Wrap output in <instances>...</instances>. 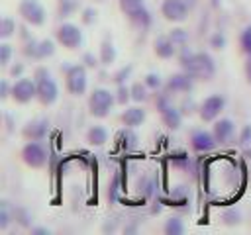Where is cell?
Segmentation results:
<instances>
[{
	"instance_id": "38",
	"label": "cell",
	"mask_w": 251,
	"mask_h": 235,
	"mask_svg": "<svg viewBox=\"0 0 251 235\" xmlns=\"http://www.w3.org/2000/svg\"><path fill=\"white\" fill-rule=\"evenodd\" d=\"M37 43H39V41H35V39H29V41L25 43V47H24V53H25L27 57H33V59H35V51H37Z\"/></svg>"
},
{
	"instance_id": "26",
	"label": "cell",
	"mask_w": 251,
	"mask_h": 235,
	"mask_svg": "<svg viewBox=\"0 0 251 235\" xmlns=\"http://www.w3.org/2000/svg\"><path fill=\"white\" fill-rule=\"evenodd\" d=\"M133 127H127V129H124L122 131V145H124V149L126 151H131V149H135L137 147V135L131 131Z\"/></svg>"
},
{
	"instance_id": "41",
	"label": "cell",
	"mask_w": 251,
	"mask_h": 235,
	"mask_svg": "<svg viewBox=\"0 0 251 235\" xmlns=\"http://www.w3.org/2000/svg\"><path fill=\"white\" fill-rule=\"evenodd\" d=\"M118 184H120V174H116L114 178H112V188H110V200H114L116 198V190H118Z\"/></svg>"
},
{
	"instance_id": "24",
	"label": "cell",
	"mask_w": 251,
	"mask_h": 235,
	"mask_svg": "<svg viewBox=\"0 0 251 235\" xmlns=\"http://www.w3.org/2000/svg\"><path fill=\"white\" fill-rule=\"evenodd\" d=\"M163 231L167 235H180L184 231V225H182V221L178 217H169L165 221V225H163Z\"/></svg>"
},
{
	"instance_id": "34",
	"label": "cell",
	"mask_w": 251,
	"mask_h": 235,
	"mask_svg": "<svg viewBox=\"0 0 251 235\" xmlns=\"http://www.w3.org/2000/svg\"><path fill=\"white\" fill-rule=\"evenodd\" d=\"M10 57H12V45L2 43V45H0V65L6 67V65L10 63Z\"/></svg>"
},
{
	"instance_id": "17",
	"label": "cell",
	"mask_w": 251,
	"mask_h": 235,
	"mask_svg": "<svg viewBox=\"0 0 251 235\" xmlns=\"http://www.w3.org/2000/svg\"><path fill=\"white\" fill-rule=\"evenodd\" d=\"M145 110L139 108V106H131V108H126V112L122 114V121L126 127H137L145 121Z\"/></svg>"
},
{
	"instance_id": "15",
	"label": "cell",
	"mask_w": 251,
	"mask_h": 235,
	"mask_svg": "<svg viewBox=\"0 0 251 235\" xmlns=\"http://www.w3.org/2000/svg\"><path fill=\"white\" fill-rule=\"evenodd\" d=\"M153 51H155V55H157L159 59H171V57L176 55V47H175V43L171 41L169 35L157 37L155 43H153Z\"/></svg>"
},
{
	"instance_id": "9",
	"label": "cell",
	"mask_w": 251,
	"mask_h": 235,
	"mask_svg": "<svg viewBox=\"0 0 251 235\" xmlns=\"http://www.w3.org/2000/svg\"><path fill=\"white\" fill-rule=\"evenodd\" d=\"M224 108H226V100H224V96H220V94H212V96L204 98V102H202L200 108H198V114H200L202 121H216L218 116L224 112Z\"/></svg>"
},
{
	"instance_id": "28",
	"label": "cell",
	"mask_w": 251,
	"mask_h": 235,
	"mask_svg": "<svg viewBox=\"0 0 251 235\" xmlns=\"http://www.w3.org/2000/svg\"><path fill=\"white\" fill-rule=\"evenodd\" d=\"M76 2L75 0H59V16L61 18H69L75 10H76Z\"/></svg>"
},
{
	"instance_id": "2",
	"label": "cell",
	"mask_w": 251,
	"mask_h": 235,
	"mask_svg": "<svg viewBox=\"0 0 251 235\" xmlns=\"http://www.w3.org/2000/svg\"><path fill=\"white\" fill-rule=\"evenodd\" d=\"M33 78H35V86H37V100L43 106H51L57 102L59 98V88L57 82L51 78V72L45 67H37L33 70Z\"/></svg>"
},
{
	"instance_id": "42",
	"label": "cell",
	"mask_w": 251,
	"mask_h": 235,
	"mask_svg": "<svg viewBox=\"0 0 251 235\" xmlns=\"http://www.w3.org/2000/svg\"><path fill=\"white\" fill-rule=\"evenodd\" d=\"M0 90H2V98H8V96L12 94V88L8 86V80H2V84H0Z\"/></svg>"
},
{
	"instance_id": "44",
	"label": "cell",
	"mask_w": 251,
	"mask_h": 235,
	"mask_svg": "<svg viewBox=\"0 0 251 235\" xmlns=\"http://www.w3.org/2000/svg\"><path fill=\"white\" fill-rule=\"evenodd\" d=\"M192 108H194V104H192L190 100H184V104H182V116H184V114H192V112H194Z\"/></svg>"
},
{
	"instance_id": "40",
	"label": "cell",
	"mask_w": 251,
	"mask_h": 235,
	"mask_svg": "<svg viewBox=\"0 0 251 235\" xmlns=\"http://www.w3.org/2000/svg\"><path fill=\"white\" fill-rule=\"evenodd\" d=\"M82 63H84V67H88V69H94V67L98 65V61L94 59L92 53H84V55H82Z\"/></svg>"
},
{
	"instance_id": "46",
	"label": "cell",
	"mask_w": 251,
	"mask_h": 235,
	"mask_svg": "<svg viewBox=\"0 0 251 235\" xmlns=\"http://www.w3.org/2000/svg\"><path fill=\"white\" fill-rule=\"evenodd\" d=\"M31 233L33 235H49V229H45V227H33Z\"/></svg>"
},
{
	"instance_id": "11",
	"label": "cell",
	"mask_w": 251,
	"mask_h": 235,
	"mask_svg": "<svg viewBox=\"0 0 251 235\" xmlns=\"http://www.w3.org/2000/svg\"><path fill=\"white\" fill-rule=\"evenodd\" d=\"M190 145H192V149L196 153H210V151L216 149L218 141H216L214 133H210L206 129H196L190 135Z\"/></svg>"
},
{
	"instance_id": "3",
	"label": "cell",
	"mask_w": 251,
	"mask_h": 235,
	"mask_svg": "<svg viewBox=\"0 0 251 235\" xmlns=\"http://www.w3.org/2000/svg\"><path fill=\"white\" fill-rule=\"evenodd\" d=\"M65 72V86L73 96H82L88 86L86 78V67L84 65H73V67H63Z\"/></svg>"
},
{
	"instance_id": "37",
	"label": "cell",
	"mask_w": 251,
	"mask_h": 235,
	"mask_svg": "<svg viewBox=\"0 0 251 235\" xmlns=\"http://www.w3.org/2000/svg\"><path fill=\"white\" fill-rule=\"evenodd\" d=\"M210 45H212L214 49H224V45H226V37H224L222 33H214L212 39H210Z\"/></svg>"
},
{
	"instance_id": "7",
	"label": "cell",
	"mask_w": 251,
	"mask_h": 235,
	"mask_svg": "<svg viewBox=\"0 0 251 235\" xmlns=\"http://www.w3.org/2000/svg\"><path fill=\"white\" fill-rule=\"evenodd\" d=\"M22 161L29 168H41L47 163V151L39 141H29L22 149Z\"/></svg>"
},
{
	"instance_id": "18",
	"label": "cell",
	"mask_w": 251,
	"mask_h": 235,
	"mask_svg": "<svg viewBox=\"0 0 251 235\" xmlns=\"http://www.w3.org/2000/svg\"><path fill=\"white\" fill-rule=\"evenodd\" d=\"M116 61V47L112 43V39H104L100 43V63L104 67H110Z\"/></svg>"
},
{
	"instance_id": "47",
	"label": "cell",
	"mask_w": 251,
	"mask_h": 235,
	"mask_svg": "<svg viewBox=\"0 0 251 235\" xmlns=\"http://www.w3.org/2000/svg\"><path fill=\"white\" fill-rule=\"evenodd\" d=\"M182 2H184V4L188 6V10H192V8L196 6V2H198V0H182Z\"/></svg>"
},
{
	"instance_id": "23",
	"label": "cell",
	"mask_w": 251,
	"mask_h": 235,
	"mask_svg": "<svg viewBox=\"0 0 251 235\" xmlns=\"http://www.w3.org/2000/svg\"><path fill=\"white\" fill-rule=\"evenodd\" d=\"M129 90H131V100L133 102H145L149 98V88H147L145 82H135V84L129 86Z\"/></svg>"
},
{
	"instance_id": "20",
	"label": "cell",
	"mask_w": 251,
	"mask_h": 235,
	"mask_svg": "<svg viewBox=\"0 0 251 235\" xmlns=\"http://www.w3.org/2000/svg\"><path fill=\"white\" fill-rule=\"evenodd\" d=\"M120 8H122V12H124L127 18H131V16H135L137 12L145 10V4H143V0H120Z\"/></svg>"
},
{
	"instance_id": "36",
	"label": "cell",
	"mask_w": 251,
	"mask_h": 235,
	"mask_svg": "<svg viewBox=\"0 0 251 235\" xmlns=\"http://www.w3.org/2000/svg\"><path fill=\"white\" fill-rule=\"evenodd\" d=\"M237 143L243 145V147L251 143V125H245V127L241 129V133H239V137H237Z\"/></svg>"
},
{
	"instance_id": "29",
	"label": "cell",
	"mask_w": 251,
	"mask_h": 235,
	"mask_svg": "<svg viewBox=\"0 0 251 235\" xmlns=\"http://www.w3.org/2000/svg\"><path fill=\"white\" fill-rule=\"evenodd\" d=\"M239 45H241V51H243L245 55H251V25H247V27L241 31Z\"/></svg>"
},
{
	"instance_id": "43",
	"label": "cell",
	"mask_w": 251,
	"mask_h": 235,
	"mask_svg": "<svg viewBox=\"0 0 251 235\" xmlns=\"http://www.w3.org/2000/svg\"><path fill=\"white\" fill-rule=\"evenodd\" d=\"M245 76H247V82L251 84V55H247V61H245Z\"/></svg>"
},
{
	"instance_id": "13",
	"label": "cell",
	"mask_w": 251,
	"mask_h": 235,
	"mask_svg": "<svg viewBox=\"0 0 251 235\" xmlns=\"http://www.w3.org/2000/svg\"><path fill=\"white\" fill-rule=\"evenodd\" d=\"M192 84H194V76L188 74V72H176V74H171L169 80H167V92L169 94H175V92H190L192 90Z\"/></svg>"
},
{
	"instance_id": "1",
	"label": "cell",
	"mask_w": 251,
	"mask_h": 235,
	"mask_svg": "<svg viewBox=\"0 0 251 235\" xmlns=\"http://www.w3.org/2000/svg\"><path fill=\"white\" fill-rule=\"evenodd\" d=\"M178 63H180L182 70L188 72V74H192L194 78L208 80V78H212L214 72H216V63H214V59H212L208 53H194V51H190L188 47L180 49Z\"/></svg>"
},
{
	"instance_id": "22",
	"label": "cell",
	"mask_w": 251,
	"mask_h": 235,
	"mask_svg": "<svg viewBox=\"0 0 251 235\" xmlns=\"http://www.w3.org/2000/svg\"><path fill=\"white\" fill-rule=\"evenodd\" d=\"M55 53V43L51 41V39H41L39 43H37V51H35V59H47V57H51Z\"/></svg>"
},
{
	"instance_id": "27",
	"label": "cell",
	"mask_w": 251,
	"mask_h": 235,
	"mask_svg": "<svg viewBox=\"0 0 251 235\" xmlns=\"http://www.w3.org/2000/svg\"><path fill=\"white\" fill-rule=\"evenodd\" d=\"M129 22H131L133 25H137V27H147V25L151 24V16H149L147 10H141V12H137L135 16H131Z\"/></svg>"
},
{
	"instance_id": "32",
	"label": "cell",
	"mask_w": 251,
	"mask_h": 235,
	"mask_svg": "<svg viewBox=\"0 0 251 235\" xmlns=\"http://www.w3.org/2000/svg\"><path fill=\"white\" fill-rule=\"evenodd\" d=\"M222 219H224L226 225H237V223L241 221V213L231 208V210H226V212L222 213Z\"/></svg>"
},
{
	"instance_id": "35",
	"label": "cell",
	"mask_w": 251,
	"mask_h": 235,
	"mask_svg": "<svg viewBox=\"0 0 251 235\" xmlns=\"http://www.w3.org/2000/svg\"><path fill=\"white\" fill-rule=\"evenodd\" d=\"M80 20H82V24H86V25L94 24V22H96V10H94V8H84Z\"/></svg>"
},
{
	"instance_id": "21",
	"label": "cell",
	"mask_w": 251,
	"mask_h": 235,
	"mask_svg": "<svg viewBox=\"0 0 251 235\" xmlns=\"http://www.w3.org/2000/svg\"><path fill=\"white\" fill-rule=\"evenodd\" d=\"M169 37H171V41L175 43L176 51H178V49H184V47L188 45V33H186L184 29H180V27L171 29V31H169Z\"/></svg>"
},
{
	"instance_id": "48",
	"label": "cell",
	"mask_w": 251,
	"mask_h": 235,
	"mask_svg": "<svg viewBox=\"0 0 251 235\" xmlns=\"http://www.w3.org/2000/svg\"><path fill=\"white\" fill-rule=\"evenodd\" d=\"M96 2H104V0H96Z\"/></svg>"
},
{
	"instance_id": "33",
	"label": "cell",
	"mask_w": 251,
	"mask_h": 235,
	"mask_svg": "<svg viewBox=\"0 0 251 235\" xmlns=\"http://www.w3.org/2000/svg\"><path fill=\"white\" fill-rule=\"evenodd\" d=\"M143 82L147 84V88H149V90H159V88L163 86L161 76H159V74H155V72H149V74L143 78Z\"/></svg>"
},
{
	"instance_id": "39",
	"label": "cell",
	"mask_w": 251,
	"mask_h": 235,
	"mask_svg": "<svg viewBox=\"0 0 251 235\" xmlns=\"http://www.w3.org/2000/svg\"><path fill=\"white\" fill-rule=\"evenodd\" d=\"M10 223V215L6 210V202H2V210H0V229H6Z\"/></svg>"
},
{
	"instance_id": "31",
	"label": "cell",
	"mask_w": 251,
	"mask_h": 235,
	"mask_svg": "<svg viewBox=\"0 0 251 235\" xmlns=\"http://www.w3.org/2000/svg\"><path fill=\"white\" fill-rule=\"evenodd\" d=\"M131 100V90L126 86V84H118V90H116V102L126 106L127 102Z\"/></svg>"
},
{
	"instance_id": "30",
	"label": "cell",
	"mask_w": 251,
	"mask_h": 235,
	"mask_svg": "<svg viewBox=\"0 0 251 235\" xmlns=\"http://www.w3.org/2000/svg\"><path fill=\"white\" fill-rule=\"evenodd\" d=\"M131 70H133V67H131V65H126V67H122L120 70H116V72H114L112 80H114L116 84H126V80L129 78Z\"/></svg>"
},
{
	"instance_id": "10",
	"label": "cell",
	"mask_w": 251,
	"mask_h": 235,
	"mask_svg": "<svg viewBox=\"0 0 251 235\" xmlns=\"http://www.w3.org/2000/svg\"><path fill=\"white\" fill-rule=\"evenodd\" d=\"M188 12L190 10L182 0H163V4H161V16L173 24L184 22L188 18Z\"/></svg>"
},
{
	"instance_id": "19",
	"label": "cell",
	"mask_w": 251,
	"mask_h": 235,
	"mask_svg": "<svg viewBox=\"0 0 251 235\" xmlns=\"http://www.w3.org/2000/svg\"><path fill=\"white\" fill-rule=\"evenodd\" d=\"M86 139H88V143H92V145H104V143L108 141V131H106V127H102V125H92V127L88 129V133H86Z\"/></svg>"
},
{
	"instance_id": "6",
	"label": "cell",
	"mask_w": 251,
	"mask_h": 235,
	"mask_svg": "<svg viewBox=\"0 0 251 235\" xmlns=\"http://www.w3.org/2000/svg\"><path fill=\"white\" fill-rule=\"evenodd\" d=\"M55 37H57V41H59L63 47H67V49H76V47H80V43H82V31L78 29V25H75V24H71V22L61 24V25L55 29Z\"/></svg>"
},
{
	"instance_id": "4",
	"label": "cell",
	"mask_w": 251,
	"mask_h": 235,
	"mask_svg": "<svg viewBox=\"0 0 251 235\" xmlns=\"http://www.w3.org/2000/svg\"><path fill=\"white\" fill-rule=\"evenodd\" d=\"M116 102V96L106 88H94L88 96V110L94 118H106Z\"/></svg>"
},
{
	"instance_id": "45",
	"label": "cell",
	"mask_w": 251,
	"mask_h": 235,
	"mask_svg": "<svg viewBox=\"0 0 251 235\" xmlns=\"http://www.w3.org/2000/svg\"><path fill=\"white\" fill-rule=\"evenodd\" d=\"M22 70H24V65H14V67L10 69V74H12V76H20Z\"/></svg>"
},
{
	"instance_id": "12",
	"label": "cell",
	"mask_w": 251,
	"mask_h": 235,
	"mask_svg": "<svg viewBox=\"0 0 251 235\" xmlns=\"http://www.w3.org/2000/svg\"><path fill=\"white\" fill-rule=\"evenodd\" d=\"M49 131V119L45 118H35L31 121H27L22 129V135L27 139V141H41Z\"/></svg>"
},
{
	"instance_id": "16",
	"label": "cell",
	"mask_w": 251,
	"mask_h": 235,
	"mask_svg": "<svg viewBox=\"0 0 251 235\" xmlns=\"http://www.w3.org/2000/svg\"><path fill=\"white\" fill-rule=\"evenodd\" d=\"M159 114H161L163 123H165L169 129H178V127H180V123H182V112H180L178 108H175L173 104H169L167 108H163Z\"/></svg>"
},
{
	"instance_id": "5",
	"label": "cell",
	"mask_w": 251,
	"mask_h": 235,
	"mask_svg": "<svg viewBox=\"0 0 251 235\" xmlns=\"http://www.w3.org/2000/svg\"><path fill=\"white\" fill-rule=\"evenodd\" d=\"M18 14L29 25H43L45 24V8L37 0H22L18 6Z\"/></svg>"
},
{
	"instance_id": "25",
	"label": "cell",
	"mask_w": 251,
	"mask_h": 235,
	"mask_svg": "<svg viewBox=\"0 0 251 235\" xmlns=\"http://www.w3.org/2000/svg\"><path fill=\"white\" fill-rule=\"evenodd\" d=\"M14 31H16V22L10 16H4L2 22H0V37L2 39H8V37L14 35Z\"/></svg>"
},
{
	"instance_id": "14",
	"label": "cell",
	"mask_w": 251,
	"mask_h": 235,
	"mask_svg": "<svg viewBox=\"0 0 251 235\" xmlns=\"http://www.w3.org/2000/svg\"><path fill=\"white\" fill-rule=\"evenodd\" d=\"M212 133H214L218 145H224V143L231 141V137H233V133H235V125H233L231 119L222 118V119H216V123H214V131H212Z\"/></svg>"
},
{
	"instance_id": "8",
	"label": "cell",
	"mask_w": 251,
	"mask_h": 235,
	"mask_svg": "<svg viewBox=\"0 0 251 235\" xmlns=\"http://www.w3.org/2000/svg\"><path fill=\"white\" fill-rule=\"evenodd\" d=\"M37 96V86H35V78H25L20 76L14 84H12V98L18 104H27L31 98Z\"/></svg>"
}]
</instances>
